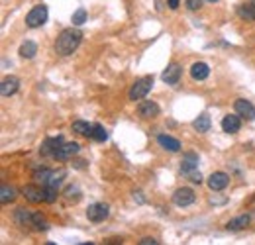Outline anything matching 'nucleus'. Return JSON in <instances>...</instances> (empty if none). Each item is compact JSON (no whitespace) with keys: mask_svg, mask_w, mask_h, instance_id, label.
Listing matches in <instances>:
<instances>
[{"mask_svg":"<svg viewBox=\"0 0 255 245\" xmlns=\"http://www.w3.org/2000/svg\"><path fill=\"white\" fill-rule=\"evenodd\" d=\"M45 194H47V202H49V204L57 200V188H53V186H45Z\"/></svg>","mask_w":255,"mask_h":245,"instance_id":"obj_30","label":"nucleus"},{"mask_svg":"<svg viewBox=\"0 0 255 245\" xmlns=\"http://www.w3.org/2000/svg\"><path fill=\"white\" fill-rule=\"evenodd\" d=\"M196 167H198V155L192 153V151L185 153V155H183V161H181V171L187 175V173H190V171H196Z\"/></svg>","mask_w":255,"mask_h":245,"instance_id":"obj_17","label":"nucleus"},{"mask_svg":"<svg viewBox=\"0 0 255 245\" xmlns=\"http://www.w3.org/2000/svg\"><path fill=\"white\" fill-rule=\"evenodd\" d=\"M32 226H35V229H39V231H45V229H47V222H45V218H43L39 212L34 214V218H32Z\"/></svg>","mask_w":255,"mask_h":245,"instance_id":"obj_28","label":"nucleus"},{"mask_svg":"<svg viewBox=\"0 0 255 245\" xmlns=\"http://www.w3.org/2000/svg\"><path fill=\"white\" fill-rule=\"evenodd\" d=\"M108 214H110V208H108V204H104V202L90 204L88 210H86V218H88L90 222H94V224L104 222V220L108 218Z\"/></svg>","mask_w":255,"mask_h":245,"instance_id":"obj_4","label":"nucleus"},{"mask_svg":"<svg viewBox=\"0 0 255 245\" xmlns=\"http://www.w3.org/2000/svg\"><path fill=\"white\" fill-rule=\"evenodd\" d=\"M187 177H188V180H192L194 184H200V182H202V175H200V173H196V171L187 173Z\"/></svg>","mask_w":255,"mask_h":245,"instance_id":"obj_31","label":"nucleus"},{"mask_svg":"<svg viewBox=\"0 0 255 245\" xmlns=\"http://www.w3.org/2000/svg\"><path fill=\"white\" fill-rule=\"evenodd\" d=\"M32 218H34V214L30 210H26V208H18L14 212V222L18 226H32Z\"/></svg>","mask_w":255,"mask_h":245,"instance_id":"obj_19","label":"nucleus"},{"mask_svg":"<svg viewBox=\"0 0 255 245\" xmlns=\"http://www.w3.org/2000/svg\"><path fill=\"white\" fill-rule=\"evenodd\" d=\"M16 188L14 186H8V184H2V188H0V202L2 204H10V202H14V198H16Z\"/></svg>","mask_w":255,"mask_h":245,"instance_id":"obj_20","label":"nucleus"},{"mask_svg":"<svg viewBox=\"0 0 255 245\" xmlns=\"http://www.w3.org/2000/svg\"><path fill=\"white\" fill-rule=\"evenodd\" d=\"M47 6L45 4H37V6H34L30 12H28V16H26V24L30 26V28H39V26H43L45 22H47Z\"/></svg>","mask_w":255,"mask_h":245,"instance_id":"obj_3","label":"nucleus"},{"mask_svg":"<svg viewBox=\"0 0 255 245\" xmlns=\"http://www.w3.org/2000/svg\"><path fill=\"white\" fill-rule=\"evenodd\" d=\"M194 200H196V194H194L190 188H177L175 194H173V202H175L179 208H187V206H190Z\"/></svg>","mask_w":255,"mask_h":245,"instance_id":"obj_6","label":"nucleus"},{"mask_svg":"<svg viewBox=\"0 0 255 245\" xmlns=\"http://www.w3.org/2000/svg\"><path fill=\"white\" fill-rule=\"evenodd\" d=\"M239 128H241V120H239V114L238 116H224V120H222V130L226 131V133H236V131H239Z\"/></svg>","mask_w":255,"mask_h":245,"instance_id":"obj_16","label":"nucleus"},{"mask_svg":"<svg viewBox=\"0 0 255 245\" xmlns=\"http://www.w3.org/2000/svg\"><path fill=\"white\" fill-rule=\"evenodd\" d=\"M67 177V171L65 169H59V171H51V177H49V182L47 186H53V188H59V184L63 182V179Z\"/></svg>","mask_w":255,"mask_h":245,"instance_id":"obj_23","label":"nucleus"},{"mask_svg":"<svg viewBox=\"0 0 255 245\" xmlns=\"http://www.w3.org/2000/svg\"><path fill=\"white\" fill-rule=\"evenodd\" d=\"M169 8H171V10H177V8H179V0H169Z\"/></svg>","mask_w":255,"mask_h":245,"instance_id":"obj_34","label":"nucleus"},{"mask_svg":"<svg viewBox=\"0 0 255 245\" xmlns=\"http://www.w3.org/2000/svg\"><path fill=\"white\" fill-rule=\"evenodd\" d=\"M234 108H236V112H238L243 120H247V122L255 120V108H253V104H251L249 100H243V98H239V100H236Z\"/></svg>","mask_w":255,"mask_h":245,"instance_id":"obj_8","label":"nucleus"},{"mask_svg":"<svg viewBox=\"0 0 255 245\" xmlns=\"http://www.w3.org/2000/svg\"><path fill=\"white\" fill-rule=\"evenodd\" d=\"M79 151H81L79 143H63L53 157L59 159V161H67V159H73V155H77Z\"/></svg>","mask_w":255,"mask_h":245,"instance_id":"obj_9","label":"nucleus"},{"mask_svg":"<svg viewBox=\"0 0 255 245\" xmlns=\"http://www.w3.org/2000/svg\"><path fill=\"white\" fill-rule=\"evenodd\" d=\"M22 194L26 196V200H30L32 204H39V202H47V194L45 188L37 186V184H28L22 188Z\"/></svg>","mask_w":255,"mask_h":245,"instance_id":"obj_5","label":"nucleus"},{"mask_svg":"<svg viewBox=\"0 0 255 245\" xmlns=\"http://www.w3.org/2000/svg\"><path fill=\"white\" fill-rule=\"evenodd\" d=\"M238 14H239L241 18H245V20H255V6H251V4H241V6H238Z\"/></svg>","mask_w":255,"mask_h":245,"instance_id":"obj_26","label":"nucleus"},{"mask_svg":"<svg viewBox=\"0 0 255 245\" xmlns=\"http://www.w3.org/2000/svg\"><path fill=\"white\" fill-rule=\"evenodd\" d=\"M137 114L141 118H155V116H159V106L153 100H143L137 106Z\"/></svg>","mask_w":255,"mask_h":245,"instance_id":"obj_11","label":"nucleus"},{"mask_svg":"<svg viewBox=\"0 0 255 245\" xmlns=\"http://www.w3.org/2000/svg\"><path fill=\"white\" fill-rule=\"evenodd\" d=\"M61 145H63V137H61V135H57V137H49V139L43 141V145H41V149H39V151H41V155H45V157H53Z\"/></svg>","mask_w":255,"mask_h":245,"instance_id":"obj_7","label":"nucleus"},{"mask_svg":"<svg viewBox=\"0 0 255 245\" xmlns=\"http://www.w3.org/2000/svg\"><path fill=\"white\" fill-rule=\"evenodd\" d=\"M159 241L157 239H153V237H143L141 241H139V245H157Z\"/></svg>","mask_w":255,"mask_h":245,"instance_id":"obj_33","label":"nucleus"},{"mask_svg":"<svg viewBox=\"0 0 255 245\" xmlns=\"http://www.w3.org/2000/svg\"><path fill=\"white\" fill-rule=\"evenodd\" d=\"M49 177H51V169H39V171H35L34 173V179H35V182L39 184H43V186H47V182H49Z\"/></svg>","mask_w":255,"mask_h":245,"instance_id":"obj_27","label":"nucleus"},{"mask_svg":"<svg viewBox=\"0 0 255 245\" xmlns=\"http://www.w3.org/2000/svg\"><path fill=\"white\" fill-rule=\"evenodd\" d=\"M81 39H83V33L79 30H73V28H67L59 33L57 41H55V51L63 57L71 55L75 49L81 45Z\"/></svg>","mask_w":255,"mask_h":245,"instance_id":"obj_1","label":"nucleus"},{"mask_svg":"<svg viewBox=\"0 0 255 245\" xmlns=\"http://www.w3.org/2000/svg\"><path fill=\"white\" fill-rule=\"evenodd\" d=\"M208 75H210V67L206 63H202V61H198L190 67V77L194 81H204V79H208Z\"/></svg>","mask_w":255,"mask_h":245,"instance_id":"obj_15","label":"nucleus"},{"mask_svg":"<svg viewBox=\"0 0 255 245\" xmlns=\"http://www.w3.org/2000/svg\"><path fill=\"white\" fill-rule=\"evenodd\" d=\"M18 88H20V79L6 77V79H2V84H0V94H2V96H12Z\"/></svg>","mask_w":255,"mask_h":245,"instance_id":"obj_14","label":"nucleus"},{"mask_svg":"<svg viewBox=\"0 0 255 245\" xmlns=\"http://www.w3.org/2000/svg\"><path fill=\"white\" fill-rule=\"evenodd\" d=\"M151 88H153V77H141V79H137V81L132 84V88H130V92H128V98H130L132 102L141 100V98H145V96L149 94Z\"/></svg>","mask_w":255,"mask_h":245,"instance_id":"obj_2","label":"nucleus"},{"mask_svg":"<svg viewBox=\"0 0 255 245\" xmlns=\"http://www.w3.org/2000/svg\"><path fill=\"white\" fill-rule=\"evenodd\" d=\"M185 4H187L188 10H198V8L202 6V0H187Z\"/></svg>","mask_w":255,"mask_h":245,"instance_id":"obj_32","label":"nucleus"},{"mask_svg":"<svg viewBox=\"0 0 255 245\" xmlns=\"http://www.w3.org/2000/svg\"><path fill=\"white\" fill-rule=\"evenodd\" d=\"M157 143L163 147V149H167V151H171V153H177V151L181 149V141L175 139V137H171V135H167V133L157 135Z\"/></svg>","mask_w":255,"mask_h":245,"instance_id":"obj_12","label":"nucleus"},{"mask_svg":"<svg viewBox=\"0 0 255 245\" xmlns=\"http://www.w3.org/2000/svg\"><path fill=\"white\" fill-rule=\"evenodd\" d=\"M86 22V10L81 6V8H77V12L73 14V24L75 26H83Z\"/></svg>","mask_w":255,"mask_h":245,"instance_id":"obj_29","label":"nucleus"},{"mask_svg":"<svg viewBox=\"0 0 255 245\" xmlns=\"http://www.w3.org/2000/svg\"><path fill=\"white\" fill-rule=\"evenodd\" d=\"M35 53H37V45H35V41H24L22 45H20V55L24 57V59H32V57H35Z\"/></svg>","mask_w":255,"mask_h":245,"instance_id":"obj_21","label":"nucleus"},{"mask_svg":"<svg viewBox=\"0 0 255 245\" xmlns=\"http://www.w3.org/2000/svg\"><path fill=\"white\" fill-rule=\"evenodd\" d=\"M228 182H230V177L226 175V173H222V171H218V173H212L210 177H208V186H210V190H224L226 186H228Z\"/></svg>","mask_w":255,"mask_h":245,"instance_id":"obj_10","label":"nucleus"},{"mask_svg":"<svg viewBox=\"0 0 255 245\" xmlns=\"http://www.w3.org/2000/svg\"><path fill=\"white\" fill-rule=\"evenodd\" d=\"M247 224H249V216L245 214V216H238V218H234V220H230L226 228H228L230 231H238V229H243V228H245Z\"/></svg>","mask_w":255,"mask_h":245,"instance_id":"obj_22","label":"nucleus"},{"mask_svg":"<svg viewBox=\"0 0 255 245\" xmlns=\"http://www.w3.org/2000/svg\"><path fill=\"white\" fill-rule=\"evenodd\" d=\"M90 137H92L94 141H100V143H102V141L108 139V133H106V130L102 128L100 124H94V126H92V135H90Z\"/></svg>","mask_w":255,"mask_h":245,"instance_id":"obj_25","label":"nucleus"},{"mask_svg":"<svg viewBox=\"0 0 255 245\" xmlns=\"http://www.w3.org/2000/svg\"><path fill=\"white\" fill-rule=\"evenodd\" d=\"M75 167H77V169H85V167H86V161H75Z\"/></svg>","mask_w":255,"mask_h":245,"instance_id":"obj_35","label":"nucleus"},{"mask_svg":"<svg viewBox=\"0 0 255 245\" xmlns=\"http://www.w3.org/2000/svg\"><path fill=\"white\" fill-rule=\"evenodd\" d=\"M73 131L90 137V135H92V126L86 124V122H83V120H77V122H73Z\"/></svg>","mask_w":255,"mask_h":245,"instance_id":"obj_24","label":"nucleus"},{"mask_svg":"<svg viewBox=\"0 0 255 245\" xmlns=\"http://www.w3.org/2000/svg\"><path fill=\"white\" fill-rule=\"evenodd\" d=\"M210 126H212V122H210V116H208V114H200V116L192 122V128H194L198 133L210 131Z\"/></svg>","mask_w":255,"mask_h":245,"instance_id":"obj_18","label":"nucleus"},{"mask_svg":"<svg viewBox=\"0 0 255 245\" xmlns=\"http://www.w3.org/2000/svg\"><path fill=\"white\" fill-rule=\"evenodd\" d=\"M161 79H163V82H167V84H177L179 82V79H181V67L177 65V63H171L165 71H163V75H161Z\"/></svg>","mask_w":255,"mask_h":245,"instance_id":"obj_13","label":"nucleus"},{"mask_svg":"<svg viewBox=\"0 0 255 245\" xmlns=\"http://www.w3.org/2000/svg\"><path fill=\"white\" fill-rule=\"evenodd\" d=\"M208 2H218V0H208Z\"/></svg>","mask_w":255,"mask_h":245,"instance_id":"obj_36","label":"nucleus"}]
</instances>
